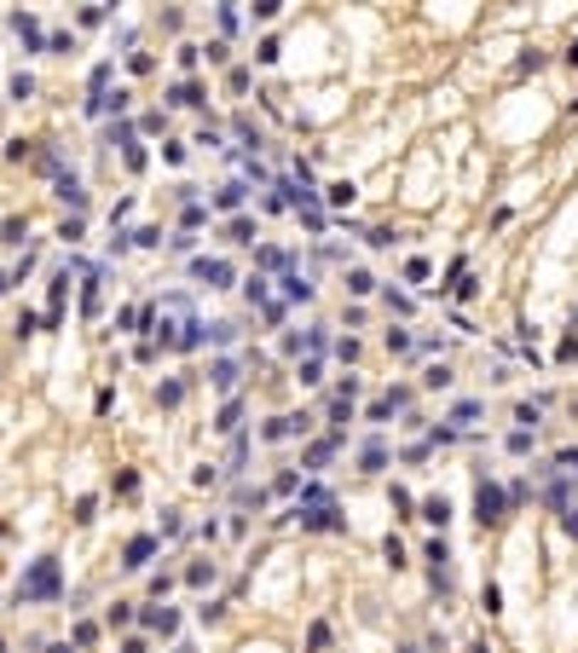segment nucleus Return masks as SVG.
<instances>
[{
  "instance_id": "nucleus-19",
  "label": "nucleus",
  "mask_w": 578,
  "mask_h": 653,
  "mask_svg": "<svg viewBox=\"0 0 578 653\" xmlns=\"http://www.w3.org/2000/svg\"><path fill=\"white\" fill-rule=\"evenodd\" d=\"M0 295H6V278H0Z\"/></svg>"
},
{
  "instance_id": "nucleus-12",
  "label": "nucleus",
  "mask_w": 578,
  "mask_h": 653,
  "mask_svg": "<svg viewBox=\"0 0 578 653\" xmlns=\"http://www.w3.org/2000/svg\"><path fill=\"white\" fill-rule=\"evenodd\" d=\"M58 197H64V203H75V208H81V203H87V191H81V185H75V180H70V173H64V180H58Z\"/></svg>"
},
{
  "instance_id": "nucleus-2",
  "label": "nucleus",
  "mask_w": 578,
  "mask_h": 653,
  "mask_svg": "<svg viewBox=\"0 0 578 653\" xmlns=\"http://www.w3.org/2000/svg\"><path fill=\"white\" fill-rule=\"evenodd\" d=\"M474 514H480V527H498V520H503V486L480 480V492H474Z\"/></svg>"
},
{
  "instance_id": "nucleus-20",
  "label": "nucleus",
  "mask_w": 578,
  "mask_h": 653,
  "mask_svg": "<svg viewBox=\"0 0 578 653\" xmlns=\"http://www.w3.org/2000/svg\"><path fill=\"white\" fill-rule=\"evenodd\" d=\"M0 653H6V642H0Z\"/></svg>"
},
{
  "instance_id": "nucleus-8",
  "label": "nucleus",
  "mask_w": 578,
  "mask_h": 653,
  "mask_svg": "<svg viewBox=\"0 0 578 653\" xmlns=\"http://www.w3.org/2000/svg\"><path fill=\"white\" fill-rule=\"evenodd\" d=\"M145 625L168 636V630H173V625H180V619H173V607H151V613H145Z\"/></svg>"
},
{
  "instance_id": "nucleus-1",
  "label": "nucleus",
  "mask_w": 578,
  "mask_h": 653,
  "mask_svg": "<svg viewBox=\"0 0 578 653\" xmlns=\"http://www.w3.org/2000/svg\"><path fill=\"white\" fill-rule=\"evenodd\" d=\"M47 595H58V561L53 555L35 561V567L23 573V584H18V601H47Z\"/></svg>"
},
{
  "instance_id": "nucleus-16",
  "label": "nucleus",
  "mask_w": 578,
  "mask_h": 653,
  "mask_svg": "<svg viewBox=\"0 0 578 653\" xmlns=\"http://www.w3.org/2000/svg\"><path fill=\"white\" fill-rule=\"evenodd\" d=\"M232 243H255V226H249V220H232Z\"/></svg>"
},
{
  "instance_id": "nucleus-17",
  "label": "nucleus",
  "mask_w": 578,
  "mask_h": 653,
  "mask_svg": "<svg viewBox=\"0 0 578 653\" xmlns=\"http://www.w3.org/2000/svg\"><path fill=\"white\" fill-rule=\"evenodd\" d=\"M567 532H572V538H578V509H567Z\"/></svg>"
},
{
  "instance_id": "nucleus-11",
  "label": "nucleus",
  "mask_w": 578,
  "mask_h": 653,
  "mask_svg": "<svg viewBox=\"0 0 578 653\" xmlns=\"http://www.w3.org/2000/svg\"><path fill=\"white\" fill-rule=\"evenodd\" d=\"M173 104H203V87H197V81H180V87H173Z\"/></svg>"
},
{
  "instance_id": "nucleus-13",
  "label": "nucleus",
  "mask_w": 578,
  "mask_h": 653,
  "mask_svg": "<svg viewBox=\"0 0 578 653\" xmlns=\"http://www.w3.org/2000/svg\"><path fill=\"white\" fill-rule=\"evenodd\" d=\"M382 463H387V446L370 440V446H365V468H382Z\"/></svg>"
},
{
  "instance_id": "nucleus-14",
  "label": "nucleus",
  "mask_w": 578,
  "mask_h": 653,
  "mask_svg": "<svg viewBox=\"0 0 578 653\" xmlns=\"http://www.w3.org/2000/svg\"><path fill=\"white\" fill-rule=\"evenodd\" d=\"M214 203H220V208H243V185H226V191H220Z\"/></svg>"
},
{
  "instance_id": "nucleus-9",
  "label": "nucleus",
  "mask_w": 578,
  "mask_h": 653,
  "mask_svg": "<svg viewBox=\"0 0 578 653\" xmlns=\"http://www.w3.org/2000/svg\"><path fill=\"white\" fill-rule=\"evenodd\" d=\"M12 29H18L23 41H29V47H41V23H35L29 12H18V18H12Z\"/></svg>"
},
{
  "instance_id": "nucleus-3",
  "label": "nucleus",
  "mask_w": 578,
  "mask_h": 653,
  "mask_svg": "<svg viewBox=\"0 0 578 653\" xmlns=\"http://www.w3.org/2000/svg\"><path fill=\"white\" fill-rule=\"evenodd\" d=\"M301 514V527H313V532H341V514L330 503H313V509H295Z\"/></svg>"
},
{
  "instance_id": "nucleus-18",
  "label": "nucleus",
  "mask_w": 578,
  "mask_h": 653,
  "mask_svg": "<svg viewBox=\"0 0 578 653\" xmlns=\"http://www.w3.org/2000/svg\"><path fill=\"white\" fill-rule=\"evenodd\" d=\"M567 58H572V64H578V41H572V53H567Z\"/></svg>"
},
{
  "instance_id": "nucleus-6",
  "label": "nucleus",
  "mask_w": 578,
  "mask_h": 653,
  "mask_svg": "<svg viewBox=\"0 0 578 653\" xmlns=\"http://www.w3.org/2000/svg\"><path fill=\"white\" fill-rule=\"evenodd\" d=\"M208 376H214V387H220V394H232V387H237V365H232V359H220Z\"/></svg>"
},
{
  "instance_id": "nucleus-10",
  "label": "nucleus",
  "mask_w": 578,
  "mask_h": 653,
  "mask_svg": "<svg viewBox=\"0 0 578 653\" xmlns=\"http://www.w3.org/2000/svg\"><path fill=\"white\" fill-rule=\"evenodd\" d=\"M81 313H99V272H87V289H81Z\"/></svg>"
},
{
  "instance_id": "nucleus-7",
  "label": "nucleus",
  "mask_w": 578,
  "mask_h": 653,
  "mask_svg": "<svg viewBox=\"0 0 578 653\" xmlns=\"http://www.w3.org/2000/svg\"><path fill=\"white\" fill-rule=\"evenodd\" d=\"M422 520H434V527H446V520H451V503H446V497H428V503H422Z\"/></svg>"
},
{
  "instance_id": "nucleus-15",
  "label": "nucleus",
  "mask_w": 578,
  "mask_h": 653,
  "mask_svg": "<svg viewBox=\"0 0 578 653\" xmlns=\"http://www.w3.org/2000/svg\"><path fill=\"white\" fill-rule=\"evenodd\" d=\"M347 289L353 295H370V272H347Z\"/></svg>"
},
{
  "instance_id": "nucleus-5",
  "label": "nucleus",
  "mask_w": 578,
  "mask_h": 653,
  "mask_svg": "<svg viewBox=\"0 0 578 653\" xmlns=\"http://www.w3.org/2000/svg\"><path fill=\"white\" fill-rule=\"evenodd\" d=\"M151 555H156V538H133V544H127V561H122V567H145Z\"/></svg>"
},
{
  "instance_id": "nucleus-4",
  "label": "nucleus",
  "mask_w": 578,
  "mask_h": 653,
  "mask_svg": "<svg viewBox=\"0 0 578 653\" xmlns=\"http://www.w3.org/2000/svg\"><path fill=\"white\" fill-rule=\"evenodd\" d=\"M197 278L208 289H220V284H232V266H226V260H197Z\"/></svg>"
}]
</instances>
